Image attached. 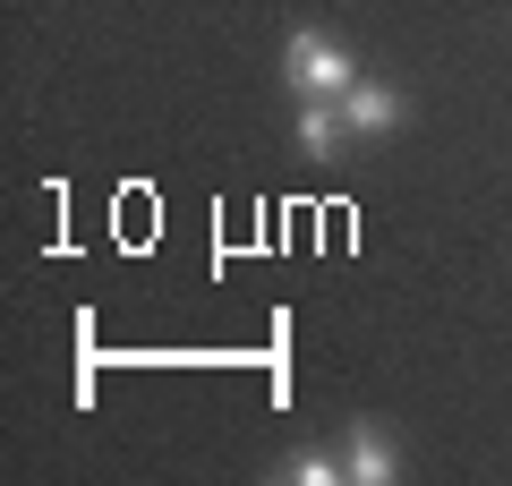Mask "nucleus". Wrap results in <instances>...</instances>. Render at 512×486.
<instances>
[{
    "instance_id": "nucleus-5",
    "label": "nucleus",
    "mask_w": 512,
    "mask_h": 486,
    "mask_svg": "<svg viewBox=\"0 0 512 486\" xmlns=\"http://www.w3.org/2000/svg\"><path fill=\"white\" fill-rule=\"evenodd\" d=\"M274 478H291V486H350L342 478V452H291Z\"/></svg>"
},
{
    "instance_id": "nucleus-2",
    "label": "nucleus",
    "mask_w": 512,
    "mask_h": 486,
    "mask_svg": "<svg viewBox=\"0 0 512 486\" xmlns=\"http://www.w3.org/2000/svg\"><path fill=\"white\" fill-rule=\"evenodd\" d=\"M342 478H350V486H393V478H402L393 435H384V427H350V435H342Z\"/></svg>"
},
{
    "instance_id": "nucleus-4",
    "label": "nucleus",
    "mask_w": 512,
    "mask_h": 486,
    "mask_svg": "<svg viewBox=\"0 0 512 486\" xmlns=\"http://www.w3.org/2000/svg\"><path fill=\"white\" fill-rule=\"evenodd\" d=\"M342 137H350L342 103H299V154H316V162H325V154H333Z\"/></svg>"
},
{
    "instance_id": "nucleus-1",
    "label": "nucleus",
    "mask_w": 512,
    "mask_h": 486,
    "mask_svg": "<svg viewBox=\"0 0 512 486\" xmlns=\"http://www.w3.org/2000/svg\"><path fill=\"white\" fill-rule=\"evenodd\" d=\"M282 86H291L299 103H342V94L359 86V60H350L325 26H291V43H282Z\"/></svg>"
},
{
    "instance_id": "nucleus-3",
    "label": "nucleus",
    "mask_w": 512,
    "mask_h": 486,
    "mask_svg": "<svg viewBox=\"0 0 512 486\" xmlns=\"http://www.w3.org/2000/svg\"><path fill=\"white\" fill-rule=\"evenodd\" d=\"M342 120H350V137H384V128H402V94L384 86V77H359L342 94Z\"/></svg>"
}]
</instances>
